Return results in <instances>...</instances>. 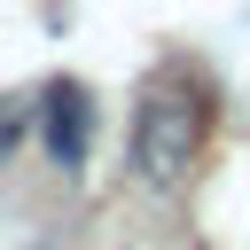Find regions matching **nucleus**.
Returning <instances> with one entry per match:
<instances>
[{
    "label": "nucleus",
    "instance_id": "1",
    "mask_svg": "<svg viewBox=\"0 0 250 250\" xmlns=\"http://www.w3.org/2000/svg\"><path fill=\"white\" fill-rule=\"evenodd\" d=\"M203 125H211V102H203V86H195L188 70L148 78V86H141V109H133V172H141L156 195L188 188V172H195V156H203Z\"/></svg>",
    "mask_w": 250,
    "mask_h": 250
},
{
    "label": "nucleus",
    "instance_id": "2",
    "mask_svg": "<svg viewBox=\"0 0 250 250\" xmlns=\"http://www.w3.org/2000/svg\"><path fill=\"white\" fill-rule=\"evenodd\" d=\"M39 133H47V148H55V164H62V172H78V164H86L94 102H86V86H78V78H55V86L39 94Z\"/></svg>",
    "mask_w": 250,
    "mask_h": 250
},
{
    "label": "nucleus",
    "instance_id": "3",
    "mask_svg": "<svg viewBox=\"0 0 250 250\" xmlns=\"http://www.w3.org/2000/svg\"><path fill=\"white\" fill-rule=\"evenodd\" d=\"M16 133H23V117H16V109H8V102H0V156H8V148H16Z\"/></svg>",
    "mask_w": 250,
    "mask_h": 250
}]
</instances>
